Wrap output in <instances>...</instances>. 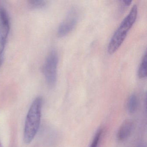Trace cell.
Wrapping results in <instances>:
<instances>
[{
  "label": "cell",
  "mask_w": 147,
  "mask_h": 147,
  "mask_svg": "<svg viewBox=\"0 0 147 147\" xmlns=\"http://www.w3.org/2000/svg\"><path fill=\"white\" fill-rule=\"evenodd\" d=\"M133 129V123L130 120H126L119 127L117 134V138L119 141L126 140L130 135Z\"/></svg>",
  "instance_id": "6"
},
{
  "label": "cell",
  "mask_w": 147,
  "mask_h": 147,
  "mask_svg": "<svg viewBox=\"0 0 147 147\" xmlns=\"http://www.w3.org/2000/svg\"><path fill=\"white\" fill-rule=\"evenodd\" d=\"M42 104V98L37 97L32 101L26 115L24 133V142L26 144L33 141L39 129Z\"/></svg>",
  "instance_id": "1"
},
{
  "label": "cell",
  "mask_w": 147,
  "mask_h": 147,
  "mask_svg": "<svg viewBox=\"0 0 147 147\" xmlns=\"http://www.w3.org/2000/svg\"><path fill=\"white\" fill-rule=\"evenodd\" d=\"M102 132L103 131L102 129H99L97 131L90 147H98L101 138Z\"/></svg>",
  "instance_id": "10"
},
{
  "label": "cell",
  "mask_w": 147,
  "mask_h": 147,
  "mask_svg": "<svg viewBox=\"0 0 147 147\" xmlns=\"http://www.w3.org/2000/svg\"><path fill=\"white\" fill-rule=\"evenodd\" d=\"M0 147H3V145H2V143H1V141H0Z\"/></svg>",
  "instance_id": "14"
},
{
  "label": "cell",
  "mask_w": 147,
  "mask_h": 147,
  "mask_svg": "<svg viewBox=\"0 0 147 147\" xmlns=\"http://www.w3.org/2000/svg\"><path fill=\"white\" fill-rule=\"evenodd\" d=\"M138 99L135 94H131L128 98L127 103V108L128 112L131 114L136 112L137 108Z\"/></svg>",
  "instance_id": "7"
},
{
  "label": "cell",
  "mask_w": 147,
  "mask_h": 147,
  "mask_svg": "<svg viewBox=\"0 0 147 147\" xmlns=\"http://www.w3.org/2000/svg\"><path fill=\"white\" fill-rule=\"evenodd\" d=\"M138 147H146V146L144 145V144H140L139 146H138Z\"/></svg>",
  "instance_id": "13"
},
{
  "label": "cell",
  "mask_w": 147,
  "mask_h": 147,
  "mask_svg": "<svg viewBox=\"0 0 147 147\" xmlns=\"http://www.w3.org/2000/svg\"><path fill=\"white\" fill-rule=\"evenodd\" d=\"M79 17L80 13L78 8L76 7L71 8L58 27L57 31L58 36L63 37L73 31L78 24Z\"/></svg>",
  "instance_id": "4"
},
{
  "label": "cell",
  "mask_w": 147,
  "mask_h": 147,
  "mask_svg": "<svg viewBox=\"0 0 147 147\" xmlns=\"http://www.w3.org/2000/svg\"><path fill=\"white\" fill-rule=\"evenodd\" d=\"M10 29L9 16L5 8L0 7V56L5 49Z\"/></svg>",
  "instance_id": "5"
},
{
  "label": "cell",
  "mask_w": 147,
  "mask_h": 147,
  "mask_svg": "<svg viewBox=\"0 0 147 147\" xmlns=\"http://www.w3.org/2000/svg\"><path fill=\"white\" fill-rule=\"evenodd\" d=\"M58 56L57 52L52 50L45 59L43 66V74L48 86L52 88L55 86L57 80Z\"/></svg>",
  "instance_id": "3"
},
{
  "label": "cell",
  "mask_w": 147,
  "mask_h": 147,
  "mask_svg": "<svg viewBox=\"0 0 147 147\" xmlns=\"http://www.w3.org/2000/svg\"><path fill=\"white\" fill-rule=\"evenodd\" d=\"M131 1H121V7L122 8H125L129 6L131 4Z\"/></svg>",
  "instance_id": "11"
},
{
  "label": "cell",
  "mask_w": 147,
  "mask_h": 147,
  "mask_svg": "<svg viewBox=\"0 0 147 147\" xmlns=\"http://www.w3.org/2000/svg\"><path fill=\"white\" fill-rule=\"evenodd\" d=\"M3 58L2 55L0 56V67L2 65V63H3Z\"/></svg>",
  "instance_id": "12"
},
{
  "label": "cell",
  "mask_w": 147,
  "mask_h": 147,
  "mask_svg": "<svg viewBox=\"0 0 147 147\" xmlns=\"http://www.w3.org/2000/svg\"><path fill=\"white\" fill-rule=\"evenodd\" d=\"M28 2L29 6L32 9H41L46 5V1L42 0H30Z\"/></svg>",
  "instance_id": "9"
},
{
  "label": "cell",
  "mask_w": 147,
  "mask_h": 147,
  "mask_svg": "<svg viewBox=\"0 0 147 147\" xmlns=\"http://www.w3.org/2000/svg\"><path fill=\"white\" fill-rule=\"evenodd\" d=\"M138 11L137 6L134 5L112 37L107 47L108 54L110 55L114 54L120 48L129 31L136 22Z\"/></svg>",
  "instance_id": "2"
},
{
  "label": "cell",
  "mask_w": 147,
  "mask_h": 147,
  "mask_svg": "<svg viewBox=\"0 0 147 147\" xmlns=\"http://www.w3.org/2000/svg\"><path fill=\"white\" fill-rule=\"evenodd\" d=\"M138 76L140 79H144L147 76V53L145 51L138 69Z\"/></svg>",
  "instance_id": "8"
}]
</instances>
